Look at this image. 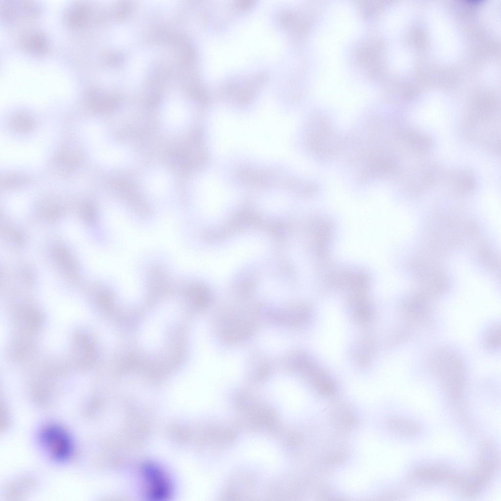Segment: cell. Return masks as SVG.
Segmentation results:
<instances>
[{
    "label": "cell",
    "instance_id": "obj_7",
    "mask_svg": "<svg viewBox=\"0 0 501 501\" xmlns=\"http://www.w3.org/2000/svg\"><path fill=\"white\" fill-rule=\"evenodd\" d=\"M456 181L459 188L464 190L473 189L475 186L474 179L469 174L461 173Z\"/></svg>",
    "mask_w": 501,
    "mask_h": 501
},
{
    "label": "cell",
    "instance_id": "obj_5",
    "mask_svg": "<svg viewBox=\"0 0 501 501\" xmlns=\"http://www.w3.org/2000/svg\"><path fill=\"white\" fill-rule=\"evenodd\" d=\"M38 481L30 476L18 477L5 486L4 496L8 500H17L25 497L32 493L37 487Z\"/></svg>",
    "mask_w": 501,
    "mask_h": 501
},
{
    "label": "cell",
    "instance_id": "obj_2",
    "mask_svg": "<svg viewBox=\"0 0 501 501\" xmlns=\"http://www.w3.org/2000/svg\"><path fill=\"white\" fill-rule=\"evenodd\" d=\"M499 456L493 444L484 440L480 445L479 457L476 467L466 475L467 487L473 496L493 477L499 466Z\"/></svg>",
    "mask_w": 501,
    "mask_h": 501
},
{
    "label": "cell",
    "instance_id": "obj_4",
    "mask_svg": "<svg viewBox=\"0 0 501 501\" xmlns=\"http://www.w3.org/2000/svg\"><path fill=\"white\" fill-rule=\"evenodd\" d=\"M143 473L149 497L159 499L169 496L171 490L170 482L161 469L155 465H148Z\"/></svg>",
    "mask_w": 501,
    "mask_h": 501
},
{
    "label": "cell",
    "instance_id": "obj_3",
    "mask_svg": "<svg viewBox=\"0 0 501 501\" xmlns=\"http://www.w3.org/2000/svg\"><path fill=\"white\" fill-rule=\"evenodd\" d=\"M413 474L414 477L419 481L426 483H445L460 489L465 478V475L441 464L420 466L415 469Z\"/></svg>",
    "mask_w": 501,
    "mask_h": 501
},
{
    "label": "cell",
    "instance_id": "obj_1",
    "mask_svg": "<svg viewBox=\"0 0 501 501\" xmlns=\"http://www.w3.org/2000/svg\"><path fill=\"white\" fill-rule=\"evenodd\" d=\"M39 442L53 461L63 463L70 460L75 452V444L69 432L63 425L48 422L41 427Z\"/></svg>",
    "mask_w": 501,
    "mask_h": 501
},
{
    "label": "cell",
    "instance_id": "obj_6",
    "mask_svg": "<svg viewBox=\"0 0 501 501\" xmlns=\"http://www.w3.org/2000/svg\"><path fill=\"white\" fill-rule=\"evenodd\" d=\"M391 424L399 432L410 436L418 434L421 430L417 423L404 419H395Z\"/></svg>",
    "mask_w": 501,
    "mask_h": 501
}]
</instances>
